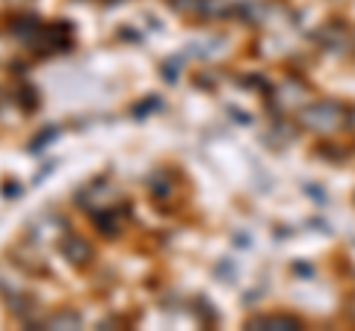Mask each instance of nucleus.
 Listing matches in <instances>:
<instances>
[{"label": "nucleus", "instance_id": "1", "mask_svg": "<svg viewBox=\"0 0 355 331\" xmlns=\"http://www.w3.org/2000/svg\"><path fill=\"white\" fill-rule=\"evenodd\" d=\"M62 251H65V258H71L74 263H80V260H86V255H89V246H86L83 240L69 237V240H62Z\"/></svg>", "mask_w": 355, "mask_h": 331}]
</instances>
